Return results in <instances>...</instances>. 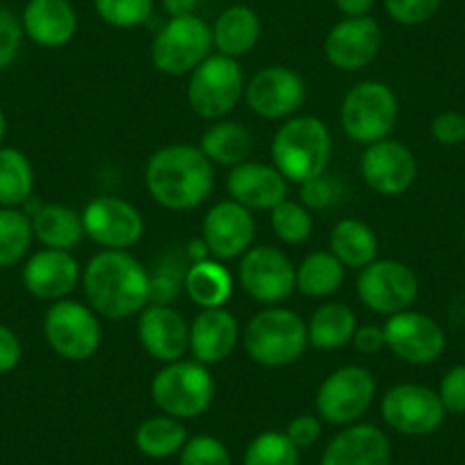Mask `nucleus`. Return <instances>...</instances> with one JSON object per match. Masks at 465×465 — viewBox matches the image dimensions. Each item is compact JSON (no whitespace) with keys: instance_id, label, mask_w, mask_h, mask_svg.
<instances>
[{"instance_id":"nucleus-13","label":"nucleus","mask_w":465,"mask_h":465,"mask_svg":"<svg viewBox=\"0 0 465 465\" xmlns=\"http://www.w3.org/2000/svg\"><path fill=\"white\" fill-rule=\"evenodd\" d=\"M445 406L436 391L420 383H397L383 395V422L401 436H429L445 420Z\"/></svg>"},{"instance_id":"nucleus-5","label":"nucleus","mask_w":465,"mask_h":465,"mask_svg":"<svg viewBox=\"0 0 465 465\" xmlns=\"http://www.w3.org/2000/svg\"><path fill=\"white\" fill-rule=\"evenodd\" d=\"M151 400L160 413L178 420L203 415L214 401V379L199 361H173L160 368L151 381Z\"/></svg>"},{"instance_id":"nucleus-48","label":"nucleus","mask_w":465,"mask_h":465,"mask_svg":"<svg viewBox=\"0 0 465 465\" xmlns=\"http://www.w3.org/2000/svg\"><path fill=\"white\" fill-rule=\"evenodd\" d=\"M351 344H354V349L356 351H361V354H377V351H381V349L386 347L383 326H377V324L359 326L354 338H351Z\"/></svg>"},{"instance_id":"nucleus-16","label":"nucleus","mask_w":465,"mask_h":465,"mask_svg":"<svg viewBox=\"0 0 465 465\" xmlns=\"http://www.w3.org/2000/svg\"><path fill=\"white\" fill-rule=\"evenodd\" d=\"M244 101L262 119H290L306 101V80L288 66H265L244 84Z\"/></svg>"},{"instance_id":"nucleus-20","label":"nucleus","mask_w":465,"mask_h":465,"mask_svg":"<svg viewBox=\"0 0 465 465\" xmlns=\"http://www.w3.org/2000/svg\"><path fill=\"white\" fill-rule=\"evenodd\" d=\"M137 335L146 354L164 365L181 361L190 351V322L172 306L149 303L140 312Z\"/></svg>"},{"instance_id":"nucleus-36","label":"nucleus","mask_w":465,"mask_h":465,"mask_svg":"<svg viewBox=\"0 0 465 465\" xmlns=\"http://www.w3.org/2000/svg\"><path fill=\"white\" fill-rule=\"evenodd\" d=\"M242 465H299V447L285 431H262L244 450Z\"/></svg>"},{"instance_id":"nucleus-39","label":"nucleus","mask_w":465,"mask_h":465,"mask_svg":"<svg viewBox=\"0 0 465 465\" xmlns=\"http://www.w3.org/2000/svg\"><path fill=\"white\" fill-rule=\"evenodd\" d=\"M187 262L176 256H164L163 261L155 267V274H149V290L151 297L149 303H160V306H172L176 299L178 290L185 283L187 274Z\"/></svg>"},{"instance_id":"nucleus-45","label":"nucleus","mask_w":465,"mask_h":465,"mask_svg":"<svg viewBox=\"0 0 465 465\" xmlns=\"http://www.w3.org/2000/svg\"><path fill=\"white\" fill-rule=\"evenodd\" d=\"M431 135L442 146H459L465 142V114L442 112L431 122Z\"/></svg>"},{"instance_id":"nucleus-35","label":"nucleus","mask_w":465,"mask_h":465,"mask_svg":"<svg viewBox=\"0 0 465 465\" xmlns=\"http://www.w3.org/2000/svg\"><path fill=\"white\" fill-rule=\"evenodd\" d=\"M33 219L19 208H0V270L24 261L33 244Z\"/></svg>"},{"instance_id":"nucleus-9","label":"nucleus","mask_w":465,"mask_h":465,"mask_svg":"<svg viewBox=\"0 0 465 465\" xmlns=\"http://www.w3.org/2000/svg\"><path fill=\"white\" fill-rule=\"evenodd\" d=\"M377 395V379L361 365H342L320 383L315 395V409L322 422L335 427L356 424Z\"/></svg>"},{"instance_id":"nucleus-24","label":"nucleus","mask_w":465,"mask_h":465,"mask_svg":"<svg viewBox=\"0 0 465 465\" xmlns=\"http://www.w3.org/2000/svg\"><path fill=\"white\" fill-rule=\"evenodd\" d=\"M240 340L235 315L226 308H201L190 322V351L203 365H217L232 354Z\"/></svg>"},{"instance_id":"nucleus-46","label":"nucleus","mask_w":465,"mask_h":465,"mask_svg":"<svg viewBox=\"0 0 465 465\" xmlns=\"http://www.w3.org/2000/svg\"><path fill=\"white\" fill-rule=\"evenodd\" d=\"M285 436L299 447V450H306L312 447L322 438V418L320 415H297V418L290 420L288 429H285Z\"/></svg>"},{"instance_id":"nucleus-43","label":"nucleus","mask_w":465,"mask_h":465,"mask_svg":"<svg viewBox=\"0 0 465 465\" xmlns=\"http://www.w3.org/2000/svg\"><path fill=\"white\" fill-rule=\"evenodd\" d=\"M24 25L21 19L7 7H0V71L15 64L24 42Z\"/></svg>"},{"instance_id":"nucleus-22","label":"nucleus","mask_w":465,"mask_h":465,"mask_svg":"<svg viewBox=\"0 0 465 465\" xmlns=\"http://www.w3.org/2000/svg\"><path fill=\"white\" fill-rule=\"evenodd\" d=\"M320 465H392L391 440L374 424H349L331 438Z\"/></svg>"},{"instance_id":"nucleus-25","label":"nucleus","mask_w":465,"mask_h":465,"mask_svg":"<svg viewBox=\"0 0 465 465\" xmlns=\"http://www.w3.org/2000/svg\"><path fill=\"white\" fill-rule=\"evenodd\" d=\"M21 25L37 46L62 48L78 33V15L71 0H28Z\"/></svg>"},{"instance_id":"nucleus-21","label":"nucleus","mask_w":465,"mask_h":465,"mask_svg":"<svg viewBox=\"0 0 465 465\" xmlns=\"http://www.w3.org/2000/svg\"><path fill=\"white\" fill-rule=\"evenodd\" d=\"M21 279L33 297L44 302H62L78 288L83 281V270L71 252L42 249L28 258Z\"/></svg>"},{"instance_id":"nucleus-50","label":"nucleus","mask_w":465,"mask_h":465,"mask_svg":"<svg viewBox=\"0 0 465 465\" xmlns=\"http://www.w3.org/2000/svg\"><path fill=\"white\" fill-rule=\"evenodd\" d=\"M163 7L169 15V19H173V16H190L196 15L199 0H163Z\"/></svg>"},{"instance_id":"nucleus-11","label":"nucleus","mask_w":465,"mask_h":465,"mask_svg":"<svg viewBox=\"0 0 465 465\" xmlns=\"http://www.w3.org/2000/svg\"><path fill=\"white\" fill-rule=\"evenodd\" d=\"M356 294L372 312L397 315L409 311L420 294V281L409 265L400 261H374L356 279Z\"/></svg>"},{"instance_id":"nucleus-28","label":"nucleus","mask_w":465,"mask_h":465,"mask_svg":"<svg viewBox=\"0 0 465 465\" xmlns=\"http://www.w3.org/2000/svg\"><path fill=\"white\" fill-rule=\"evenodd\" d=\"M331 253L351 270H363L370 262L377 261L379 256V240L372 226L361 219L347 217L340 219L331 231L329 238Z\"/></svg>"},{"instance_id":"nucleus-51","label":"nucleus","mask_w":465,"mask_h":465,"mask_svg":"<svg viewBox=\"0 0 465 465\" xmlns=\"http://www.w3.org/2000/svg\"><path fill=\"white\" fill-rule=\"evenodd\" d=\"M5 135H7V116H5V112L0 110V144H3Z\"/></svg>"},{"instance_id":"nucleus-15","label":"nucleus","mask_w":465,"mask_h":465,"mask_svg":"<svg viewBox=\"0 0 465 465\" xmlns=\"http://www.w3.org/2000/svg\"><path fill=\"white\" fill-rule=\"evenodd\" d=\"M386 347L409 365H429L445 351V331L433 317L418 311H401L383 324Z\"/></svg>"},{"instance_id":"nucleus-23","label":"nucleus","mask_w":465,"mask_h":465,"mask_svg":"<svg viewBox=\"0 0 465 465\" xmlns=\"http://www.w3.org/2000/svg\"><path fill=\"white\" fill-rule=\"evenodd\" d=\"M226 190L232 201L249 210H272L288 199V181L283 173L276 167L252 160L231 169Z\"/></svg>"},{"instance_id":"nucleus-42","label":"nucleus","mask_w":465,"mask_h":465,"mask_svg":"<svg viewBox=\"0 0 465 465\" xmlns=\"http://www.w3.org/2000/svg\"><path fill=\"white\" fill-rule=\"evenodd\" d=\"M388 16L400 25H422L440 10V0H383Z\"/></svg>"},{"instance_id":"nucleus-30","label":"nucleus","mask_w":465,"mask_h":465,"mask_svg":"<svg viewBox=\"0 0 465 465\" xmlns=\"http://www.w3.org/2000/svg\"><path fill=\"white\" fill-rule=\"evenodd\" d=\"M308 344L320 351H338L347 347L359 329L356 312L340 302H329L317 308L308 320Z\"/></svg>"},{"instance_id":"nucleus-4","label":"nucleus","mask_w":465,"mask_h":465,"mask_svg":"<svg viewBox=\"0 0 465 465\" xmlns=\"http://www.w3.org/2000/svg\"><path fill=\"white\" fill-rule=\"evenodd\" d=\"M249 359L262 368H285L297 363L308 347V326L290 308L270 306L256 312L242 331Z\"/></svg>"},{"instance_id":"nucleus-18","label":"nucleus","mask_w":465,"mask_h":465,"mask_svg":"<svg viewBox=\"0 0 465 465\" xmlns=\"http://www.w3.org/2000/svg\"><path fill=\"white\" fill-rule=\"evenodd\" d=\"M381 44V25L372 16H344L326 35L324 55L335 69L361 71L377 60Z\"/></svg>"},{"instance_id":"nucleus-8","label":"nucleus","mask_w":465,"mask_h":465,"mask_svg":"<svg viewBox=\"0 0 465 465\" xmlns=\"http://www.w3.org/2000/svg\"><path fill=\"white\" fill-rule=\"evenodd\" d=\"M213 48V25L199 15L173 16L155 33L151 62L164 75H190Z\"/></svg>"},{"instance_id":"nucleus-27","label":"nucleus","mask_w":465,"mask_h":465,"mask_svg":"<svg viewBox=\"0 0 465 465\" xmlns=\"http://www.w3.org/2000/svg\"><path fill=\"white\" fill-rule=\"evenodd\" d=\"M30 219H33L35 238L44 244V249L71 252L84 238L83 214L69 205L44 203Z\"/></svg>"},{"instance_id":"nucleus-19","label":"nucleus","mask_w":465,"mask_h":465,"mask_svg":"<svg viewBox=\"0 0 465 465\" xmlns=\"http://www.w3.org/2000/svg\"><path fill=\"white\" fill-rule=\"evenodd\" d=\"M361 176L365 185L377 194L400 196L413 187L418 178V160L409 146L388 137L365 146L361 158Z\"/></svg>"},{"instance_id":"nucleus-3","label":"nucleus","mask_w":465,"mask_h":465,"mask_svg":"<svg viewBox=\"0 0 465 465\" xmlns=\"http://www.w3.org/2000/svg\"><path fill=\"white\" fill-rule=\"evenodd\" d=\"M331 133L317 116H290L272 142V160L288 183L322 176L331 160Z\"/></svg>"},{"instance_id":"nucleus-14","label":"nucleus","mask_w":465,"mask_h":465,"mask_svg":"<svg viewBox=\"0 0 465 465\" xmlns=\"http://www.w3.org/2000/svg\"><path fill=\"white\" fill-rule=\"evenodd\" d=\"M240 285L258 303L276 306L297 290V267L276 247H252L240 261Z\"/></svg>"},{"instance_id":"nucleus-41","label":"nucleus","mask_w":465,"mask_h":465,"mask_svg":"<svg viewBox=\"0 0 465 465\" xmlns=\"http://www.w3.org/2000/svg\"><path fill=\"white\" fill-rule=\"evenodd\" d=\"M344 190L340 185L338 176H329V173H322V176L311 178V181L302 183V203L308 210H326L331 205L338 203L342 199Z\"/></svg>"},{"instance_id":"nucleus-1","label":"nucleus","mask_w":465,"mask_h":465,"mask_svg":"<svg viewBox=\"0 0 465 465\" xmlns=\"http://www.w3.org/2000/svg\"><path fill=\"white\" fill-rule=\"evenodd\" d=\"M89 308L105 320H126L149 306V272L128 252H101L83 272Z\"/></svg>"},{"instance_id":"nucleus-47","label":"nucleus","mask_w":465,"mask_h":465,"mask_svg":"<svg viewBox=\"0 0 465 465\" xmlns=\"http://www.w3.org/2000/svg\"><path fill=\"white\" fill-rule=\"evenodd\" d=\"M21 356H24V347H21V340L10 326L0 324V374H7L21 363Z\"/></svg>"},{"instance_id":"nucleus-33","label":"nucleus","mask_w":465,"mask_h":465,"mask_svg":"<svg viewBox=\"0 0 465 465\" xmlns=\"http://www.w3.org/2000/svg\"><path fill=\"white\" fill-rule=\"evenodd\" d=\"M344 283V265L331 252H312L299 262L297 290L306 297L324 299Z\"/></svg>"},{"instance_id":"nucleus-17","label":"nucleus","mask_w":465,"mask_h":465,"mask_svg":"<svg viewBox=\"0 0 465 465\" xmlns=\"http://www.w3.org/2000/svg\"><path fill=\"white\" fill-rule=\"evenodd\" d=\"M201 240L217 261L242 258L256 240V219L238 201H219L203 217Z\"/></svg>"},{"instance_id":"nucleus-31","label":"nucleus","mask_w":465,"mask_h":465,"mask_svg":"<svg viewBox=\"0 0 465 465\" xmlns=\"http://www.w3.org/2000/svg\"><path fill=\"white\" fill-rule=\"evenodd\" d=\"M183 288L199 308H222L232 294V276L217 258H205L190 262Z\"/></svg>"},{"instance_id":"nucleus-49","label":"nucleus","mask_w":465,"mask_h":465,"mask_svg":"<svg viewBox=\"0 0 465 465\" xmlns=\"http://www.w3.org/2000/svg\"><path fill=\"white\" fill-rule=\"evenodd\" d=\"M344 16H368L377 0H333Z\"/></svg>"},{"instance_id":"nucleus-40","label":"nucleus","mask_w":465,"mask_h":465,"mask_svg":"<svg viewBox=\"0 0 465 465\" xmlns=\"http://www.w3.org/2000/svg\"><path fill=\"white\" fill-rule=\"evenodd\" d=\"M178 465H232L231 451L219 438L199 433L187 438L185 447L178 454Z\"/></svg>"},{"instance_id":"nucleus-52","label":"nucleus","mask_w":465,"mask_h":465,"mask_svg":"<svg viewBox=\"0 0 465 465\" xmlns=\"http://www.w3.org/2000/svg\"><path fill=\"white\" fill-rule=\"evenodd\" d=\"M463 240H465V226H463Z\"/></svg>"},{"instance_id":"nucleus-12","label":"nucleus","mask_w":465,"mask_h":465,"mask_svg":"<svg viewBox=\"0 0 465 465\" xmlns=\"http://www.w3.org/2000/svg\"><path fill=\"white\" fill-rule=\"evenodd\" d=\"M84 235L107 252H126L144 235V217L140 210L119 196H96L84 205Z\"/></svg>"},{"instance_id":"nucleus-29","label":"nucleus","mask_w":465,"mask_h":465,"mask_svg":"<svg viewBox=\"0 0 465 465\" xmlns=\"http://www.w3.org/2000/svg\"><path fill=\"white\" fill-rule=\"evenodd\" d=\"M199 149L213 164L232 169L249 160L253 151V135L244 124L219 119L203 133Z\"/></svg>"},{"instance_id":"nucleus-2","label":"nucleus","mask_w":465,"mask_h":465,"mask_svg":"<svg viewBox=\"0 0 465 465\" xmlns=\"http://www.w3.org/2000/svg\"><path fill=\"white\" fill-rule=\"evenodd\" d=\"M146 190L167 210H194L214 187V164L199 146L169 144L155 151L144 169Z\"/></svg>"},{"instance_id":"nucleus-7","label":"nucleus","mask_w":465,"mask_h":465,"mask_svg":"<svg viewBox=\"0 0 465 465\" xmlns=\"http://www.w3.org/2000/svg\"><path fill=\"white\" fill-rule=\"evenodd\" d=\"M244 84L247 80L240 62L214 53L190 74L187 103L201 119L219 122L238 107L240 98L244 96Z\"/></svg>"},{"instance_id":"nucleus-10","label":"nucleus","mask_w":465,"mask_h":465,"mask_svg":"<svg viewBox=\"0 0 465 465\" xmlns=\"http://www.w3.org/2000/svg\"><path fill=\"white\" fill-rule=\"evenodd\" d=\"M44 338L60 359L89 361L101 347L103 329L98 315L89 306L71 299L53 302L44 315Z\"/></svg>"},{"instance_id":"nucleus-26","label":"nucleus","mask_w":465,"mask_h":465,"mask_svg":"<svg viewBox=\"0 0 465 465\" xmlns=\"http://www.w3.org/2000/svg\"><path fill=\"white\" fill-rule=\"evenodd\" d=\"M262 25L256 12L247 5H231L217 16L213 25V44L222 55L238 57L247 55L256 48L261 39Z\"/></svg>"},{"instance_id":"nucleus-44","label":"nucleus","mask_w":465,"mask_h":465,"mask_svg":"<svg viewBox=\"0 0 465 465\" xmlns=\"http://www.w3.org/2000/svg\"><path fill=\"white\" fill-rule=\"evenodd\" d=\"M438 397H440L447 413H465V365H456V368H451L442 377L440 388H438Z\"/></svg>"},{"instance_id":"nucleus-6","label":"nucleus","mask_w":465,"mask_h":465,"mask_svg":"<svg viewBox=\"0 0 465 465\" xmlns=\"http://www.w3.org/2000/svg\"><path fill=\"white\" fill-rule=\"evenodd\" d=\"M400 119L397 94L381 80H363L351 87L340 107L344 133L356 144L370 146L391 137Z\"/></svg>"},{"instance_id":"nucleus-34","label":"nucleus","mask_w":465,"mask_h":465,"mask_svg":"<svg viewBox=\"0 0 465 465\" xmlns=\"http://www.w3.org/2000/svg\"><path fill=\"white\" fill-rule=\"evenodd\" d=\"M35 169L19 149H0V208H19L33 196Z\"/></svg>"},{"instance_id":"nucleus-38","label":"nucleus","mask_w":465,"mask_h":465,"mask_svg":"<svg viewBox=\"0 0 465 465\" xmlns=\"http://www.w3.org/2000/svg\"><path fill=\"white\" fill-rule=\"evenodd\" d=\"M155 0H94L98 19L112 28H140L153 16Z\"/></svg>"},{"instance_id":"nucleus-37","label":"nucleus","mask_w":465,"mask_h":465,"mask_svg":"<svg viewBox=\"0 0 465 465\" xmlns=\"http://www.w3.org/2000/svg\"><path fill=\"white\" fill-rule=\"evenodd\" d=\"M272 231L285 244H303L312 232L311 210L297 201L283 199L272 208Z\"/></svg>"},{"instance_id":"nucleus-32","label":"nucleus","mask_w":465,"mask_h":465,"mask_svg":"<svg viewBox=\"0 0 465 465\" xmlns=\"http://www.w3.org/2000/svg\"><path fill=\"white\" fill-rule=\"evenodd\" d=\"M187 442V429L183 420L172 418V415H153L144 420L135 429V447L140 454L149 459L163 460L181 454Z\"/></svg>"}]
</instances>
